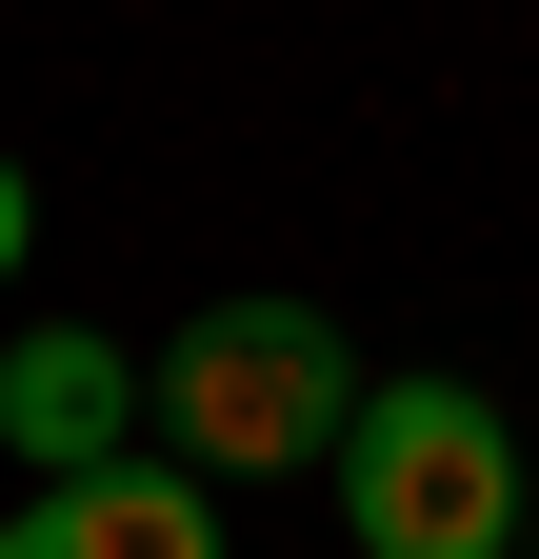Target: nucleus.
I'll return each mask as SVG.
<instances>
[{
	"instance_id": "nucleus-1",
	"label": "nucleus",
	"mask_w": 539,
	"mask_h": 559,
	"mask_svg": "<svg viewBox=\"0 0 539 559\" xmlns=\"http://www.w3.org/2000/svg\"><path fill=\"white\" fill-rule=\"evenodd\" d=\"M141 400H160V440H180L200 479H300V460H340V419H360L380 380L340 360L320 300H200Z\"/></svg>"
},
{
	"instance_id": "nucleus-2",
	"label": "nucleus",
	"mask_w": 539,
	"mask_h": 559,
	"mask_svg": "<svg viewBox=\"0 0 539 559\" xmlns=\"http://www.w3.org/2000/svg\"><path fill=\"white\" fill-rule=\"evenodd\" d=\"M519 500H539V460L500 440L480 380H380L340 419V520H360V559H519Z\"/></svg>"
},
{
	"instance_id": "nucleus-3",
	"label": "nucleus",
	"mask_w": 539,
	"mask_h": 559,
	"mask_svg": "<svg viewBox=\"0 0 539 559\" xmlns=\"http://www.w3.org/2000/svg\"><path fill=\"white\" fill-rule=\"evenodd\" d=\"M141 419L160 400H141V360H120L100 320H40L21 360H0V460H21V479H100Z\"/></svg>"
},
{
	"instance_id": "nucleus-4",
	"label": "nucleus",
	"mask_w": 539,
	"mask_h": 559,
	"mask_svg": "<svg viewBox=\"0 0 539 559\" xmlns=\"http://www.w3.org/2000/svg\"><path fill=\"white\" fill-rule=\"evenodd\" d=\"M0 559H220V520H200V460H100V479H40Z\"/></svg>"
},
{
	"instance_id": "nucleus-5",
	"label": "nucleus",
	"mask_w": 539,
	"mask_h": 559,
	"mask_svg": "<svg viewBox=\"0 0 539 559\" xmlns=\"http://www.w3.org/2000/svg\"><path fill=\"white\" fill-rule=\"evenodd\" d=\"M21 240H40V200H21V160H0V280H21Z\"/></svg>"
},
{
	"instance_id": "nucleus-6",
	"label": "nucleus",
	"mask_w": 539,
	"mask_h": 559,
	"mask_svg": "<svg viewBox=\"0 0 539 559\" xmlns=\"http://www.w3.org/2000/svg\"><path fill=\"white\" fill-rule=\"evenodd\" d=\"M519 539H539V500H519Z\"/></svg>"
}]
</instances>
